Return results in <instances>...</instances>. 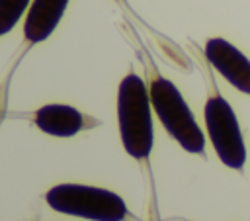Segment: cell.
<instances>
[{"instance_id": "cell-1", "label": "cell", "mask_w": 250, "mask_h": 221, "mask_svg": "<svg viewBox=\"0 0 250 221\" xmlns=\"http://www.w3.org/2000/svg\"><path fill=\"white\" fill-rule=\"evenodd\" d=\"M117 123L123 149L133 158H148L154 143L152 104L145 80L131 72L117 90Z\"/></svg>"}, {"instance_id": "cell-2", "label": "cell", "mask_w": 250, "mask_h": 221, "mask_svg": "<svg viewBox=\"0 0 250 221\" xmlns=\"http://www.w3.org/2000/svg\"><path fill=\"white\" fill-rule=\"evenodd\" d=\"M45 199L59 213L90 221H123L129 217V209L119 194L96 186L59 184L45 194Z\"/></svg>"}, {"instance_id": "cell-3", "label": "cell", "mask_w": 250, "mask_h": 221, "mask_svg": "<svg viewBox=\"0 0 250 221\" xmlns=\"http://www.w3.org/2000/svg\"><path fill=\"white\" fill-rule=\"evenodd\" d=\"M152 111L170 133L174 141L180 143L182 149L193 155H201L205 151V135L197 125L189 106L186 104L180 90L166 78L156 76L148 88Z\"/></svg>"}, {"instance_id": "cell-4", "label": "cell", "mask_w": 250, "mask_h": 221, "mask_svg": "<svg viewBox=\"0 0 250 221\" xmlns=\"http://www.w3.org/2000/svg\"><path fill=\"white\" fill-rule=\"evenodd\" d=\"M205 127L221 162L232 170H242L246 147L238 119L223 96H211L205 102Z\"/></svg>"}, {"instance_id": "cell-5", "label": "cell", "mask_w": 250, "mask_h": 221, "mask_svg": "<svg viewBox=\"0 0 250 221\" xmlns=\"http://www.w3.org/2000/svg\"><path fill=\"white\" fill-rule=\"evenodd\" d=\"M205 57L211 66L236 90L250 94V59L232 43L213 37L205 43Z\"/></svg>"}, {"instance_id": "cell-6", "label": "cell", "mask_w": 250, "mask_h": 221, "mask_svg": "<svg viewBox=\"0 0 250 221\" xmlns=\"http://www.w3.org/2000/svg\"><path fill=\"white\" fill-rule=\"evenodd\" d=\"M70 0H31L23 23V37L27 43L45 41L59 25Z\"/></svg>"}, {"instance_id": "cell-7", "label": "cell", "mask_w": 250, "mask_h": 221, "mask_svg": "<svg viewBox=\"0 0 250 221\" xmlns=\"http://www.w3.org/2000/svg\"><path fill=\"white\" fill-rule=\"evenodd\" d=\"M33 123L47 135L53 137H72L86 127V117L72 106L66 104H47L39 108L33 115Z\"/></svg>"}, {"instance_id": "cell-8", "label": "cell", "mask_w": 250, "mask_h": 221, "mask_svg": "<svg viewBox=\"0 0 250 221\" xmlns=\"http://www.w3.org/2000/svg\"><path fill=\"white\" fill-rule=\"evenodd\" d=\"M31 0H0V35L10 33L21 20Z\"/></svg>"}]
</instances>
